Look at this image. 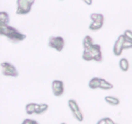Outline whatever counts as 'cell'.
Masks as SVG:
<instances>
[{
	"label": "cell",
	"mask_w": 132,
	"mask_h": 124,
	"mask_svg": "<svg viewBox=\"0 0 132 124\" xmlns=\"http://www.w3.org/2000/svg\"><path fill=\"white\" fill-rule=\"evenodd\" d=\"M1 36H5L10 42L13 43H18L27 38L24 34L19 32L17 28L9 25H0Z\"/></svg>",
	"instance_id": "obj_1"
},
{
	"label": "cell",
	"mask_w": 132,
	"mask_h": 124,
	"mask_svg": "<svg viewBox=\"0 0 132 124\" xmlns=\"http://www.w3.org/2000/svg\"><path fill=\"white\" fill-rule=\"evenodd\" d=\"M35 0H17L16 14L18 15H26L32 10Z\"/></svg>",
	"instance_id": "obj_2"
},
{
	"label": "cell",
	"mask_w": 132,
	"mask_h": 124,
	"mask_svg": "<svg viewBox=\"0 0 132 124\" xmlns=\"http://www.w3.org/2000/svg\"><path fill=\"white\" fill-rule=\"evenodd\" d=\"M1 73L3 76L9 77L17 78L19 76V72L16 67L8 61H3L1 63Z\"/></svg>",
	"instance_id": "obj_3"
},
{
	"label": "cell",
	"mask_w": 132,
	"mask_h": 124,
	"mask_svg": "<svg viewBox=\"0 0 132 124\" xmlns=\"http://www.w3.org/2000/svg\"><path fill=\"white\" fill-rule=\"evenodd\" d=\"M65 45V41L62 36H50L48 40V46L57 52H61Z\"/></svg>",
	"instance_id": "obj_4"
},
{
	"label": "cell",
	"mask_w": 132,
	"mask_h": 124,
	"mask_svg": "<svg viewBox=\"0 0 132 124\" xmlns=\"http://www.w3.org/2000/svg\"><path fill=\"white\" fill-rule=\"evenodd\" d=\"M88 50L93 58V60L96 62H101L103 61V54L101 52V47L98 44H94L88 49H86Z\"/></svg>",
	"instance_id": "obj_5"
},
{
	"label": "cell",
	"mask_w": 132,
	"mask_h": 124,
	"mask_svg": "<svg viewBox=\"0 0 132 124\" xmlns=\"http://www.w3.org/2000/svg\"><path fill=\"white\" fill-rule=\"evenodd\" d=\"M125 42H126V38L124 34L120 35L116 40L113 48V51L115 55L119 56L122 54V51L125 49Z\"/></svg>",
	"instance_id": "obj_6"
},
{
	"label": "cell",
	"mask_w": 132,
	"mask_h": 124,
	"mask_svg": "<svg viewBox=\"0 0 132 124\" xmlns=\"http://www.w3.org/2000/svg\"><path fill=\"white\" fill-rule=\"evenodd\" d=\"M52 90L55 96L59 97L63 94L64 92V85L63 81L54 80L52 82Z\"/></svg>",
	"instance_id": "obj_7"
},
{
	"label": "cell",
	"mask_w": 132,
	"mask_h": 124,
	"mask_svg": "<svg viewBox=\"0 0 132 124\" xmlns=\"http://www.w3.org/2000/svg\"><path fill=\"white\" fill-rule=\"evenodd\" d=\"M100 85H101V78L97 77H94L92 78L91 80H90L88 83V86L91 89H100Z\"/></svg>",
	"instance_id": "obj_8"
},
{
	"label": "cell",
	"mask_w": 132,
	"mask_h": 124,
	"mask_svg": "<svg viewBox=\"0 0 132 124\" xmlns=\"http://www.w3.org/2000/svg\"><path fill=\"white\" fill-rule=\"evenodd\" d=\"M37 103H29L25 106V111L27 114L31 115L35 114L37 109Z\"/></svg>",
	"instance_id": "obj_9"
},
{
	"label": "cell",
	"mask_w": 132,
	"mask_h": 124,
	"mask_svg": "<svg viewBox=\"0 0 132 124\" xmlns=\"http://www.w3.org/2000/svg\"><path fill=\"white\" fill-rule=\"evenodd\" d=\"M94 40H93L92 37L89 35L85 36L84 37L83 40H82V47H83V49H88L92 45H94Z\"/></svg>",
	"instance_id": "obj_10"
},
{
	"label": "cell",
	"mask_w": 132,
	"mask_h": 124,
	"mask_svg": "<svg viewBox=\"0 0 132 124\" xmlns=\"http://www.w3.org/2000/svg\"><path fill=\"white\" fill-rule=\"evenodd\" d=\"M106 102L108 103V104L111 105L116 106L119 105L120 103V100L114 96H106L104 98Z\"/></svg>",
	"instance_id": "obj_11"
},
{
	"label": "cell",
	"mask_w": 132,
	"mask_h": 124,
	"mask_svg": "<svg viewBox=\"0 0 132 124\" xmlns=\"http://www.w3.org/2000/svg\"><path fill=\"white\" fill-rule=\"evenodd\" d=\"M113 88V85L107 81L106 80L101 78V85L100 89L103 90H110Z\"/></svg>",
	"instance_id": "obj_12"
},
{
	"label": "cell",
	"mask_w": 132,
	"mask_h": 124,
	"mask_svg": "<svg viewBox=\"0 0 132 124\" xmlns=\"http://www.w3.org/2000/svg\"><path fill=\"white\" fill-rule=\"evenodd\" d=\"M48 105L46 104V103H37V109H36L35 114H41L46 112L48 109Z\"/></svg>",
	"instance_id": "obj_13"
},
{
	"label": "cell",
	"mask_w": 132,
	"mask_h": 124,
	"mask_svg": "<svg viewBox=\"0 0 132 124\" xmlns=\"http://www.w3.org/2000/svg\"><path fill=\"white\" fill-rule=\"evenodd\" d=\"M119 67L122 71L124 72H126L128 71L129 67H130V64H129V61L126 58H121L119 61Z\"/></svg>",
	"instance_id": "obj_14"
},
{
	"label": "cell",
	"mask_w": 132,
	"mask_h": 124,
	"mask_svg": "<svg viewBox=\"0 0 132 124\" xmlns=\"http://www.w3.org/2000/svg\"><path fill=\"white\" fill-rule=\"evenodd\" d=\"M9 16L7 12L1 11L0 12V25H9Z\"/></svg>",
	"instance_id": "obj_15"
},
{
	"label": "cell",
	"mask_w": 132,
	"mask_h": 124,
	"mask_svg": "<svg viewBox=\"0 0 132 124\" xmlns=\"http://www.w3.org/2000/svg\"><path fill=\"white\" fill-rule=\"evenodd\" d=\"M90 19L92 21H97L104 23V17L103 14H98V13H93L90 15Z\"/></svg>",
	"instance_id": "obj_16"
},
{
	"label": "cell",
	"mask_w": 132,
	"mask_h": 124,
	"mask_svg": "<svg viewBox=\"0 0 132 124\" xmlns=\"http://www.w3.org/2000/svg\"><path fill=\"white\" fill-rule=\"evenodd\" d=\"M104 23L97 21H92L89 25V29L92 31H97L100 30L103 27Z\"/></svg>",
	"instance_id": "obj_17"
},
{
	"label": "cell",
	"mask_w": 132,
	"mask_h": 124,
	"mask_svg": "<svg viewBox=\"0 0 132 124\" xmlns=\"http://www.w3.org/2000/svg\"><path fill=\"white\" fill-rule=\"evenodd\" d=\"M68 107H69L70 109L71 110V111L72 112H74V111H77V110L80 109L79 107L78 104H77V102H76L75 99H69L68 102Z\"/></svg>",
	"instance_id": "obj_18"
},
{
	"label": "cell",
	"mask_w": 132,
	"mask_h": 124,
	"mask_svg": "<svg viewBox=\"0 0 132 124\" xmlns=\"http://www.w3.org/2000/svg\"><path fill=\"white\" fill-rule=\"evenodd\" d=\"M73 116L76 118V119L77 120H78L79 121L81 122V121H83L84 119V116L83 114H82V111H81V109H79L77 111H74V112H72Z\"/></svg>",
	"instance_id": "obj_19"
},
{
	"label": "cell",
	"mask_w": 132,
	"mask_h": 124,
	"mask_svg": "<svg viewBox=\"0 0 132 124\" xmlns=\"http://www.w3.org/2000/svg\"><path fill=\"white\" fill-rule=\"evenodd\" d=\"M124 36L127 41L132 42V31L130 30H126L124 32Z\"/></svg>",
	"instance_id": "obj_20"
},
{
	"label": "cell",
	"mask_w": 132,
	"mask_h": 124,
	"mask_svg": "<svg viewBox=\"0 0 132 124\" xmlns=\"http://www.w3.org/2000/svg\"><path fill=\"white\" fill-rule=\"evenodd\" d=\"M21 124H39L36 120L30 118H27L23 120Z\"/></svg>",
	"instance_id": "obj_21"
},
{
	"label": "cell",
	"mask_w": 132,
	"mask_h": 124,
	"mask_svg": "<svg viewBox=\"0 0 132 124\" xmlns=\"http://www.w3.org/2000/svg\"><path fill=\"white\" fill-rule=\"evenodd\" d=\"M106 119V124H116L110 118L106 117L105 118Z\"/></svg>",
	"instance_id": "obj_22"
},
{
	"label": "cell",
	"mask_w": 132,
	"mask_h": 124,
	"mask_svg": "<svg viewBox=\"0 0 132 124\" xmlns=\"http://www.w3.org/2000/svg\"><path fill=\"white\" fill-rule=\"evenodd\" d=\"M97 124H106V119L105 118H102L97 123Z\"/></svg>",
	"instance_id": "obj_23"
},
{
	"label": "cell",
	"mask_w": 132,
	"mask_h": 124,
	"mask_svg": "<svg viewBox=\"0 0 132 124\" xmlns=\"http://www.w3.org/2000/svg\"><path fill=\"white\" fill-rule=\"evenodd\" d=\"M86 5H91L92 4V0H82Z\"/></svg>",
	"instance_id": "obj_24"
},
{
	"label": "cell",
	"mask_w": 132,
	"mask_h": 124,
	"mask_svg": "<svg viewBox=\"0 0 132 124\" xmlns=\"http://www.w3.org/2000/svg\"><path fill=\"white\" fill-rule=\"evenodd\" d=\"M61 124H66L65 123H61Z\"/></svg>",
	"instance_id": "obj_25"
},
{
	"label": "cell",
	"mask_w": 132,
	"mask_h": 124,
	"mask_svg": "<svg viewBox=\"0 0 132 124\" xmlns=\"http://www.w3.org/2000/svg\"><path fill=\"white\" fill-rule=\"evenodd\" d=\"M131 49H132V43H131Z\"/></svg>",
	"instance_id": "obj_26"
},
{
	"label": "cell",
	"mask_w": 132,
	"mask_h": 124,
	"mask_svg": "<svg viewBox=\"0 0 132 124\" xmlns=\"http://www.w3.org/2000/svg\"><path fill=\"white\" fill-rule=\"evenodd\" d=\"M60 1H62V0H60Z\"/></svg>",
	"instance_id": "obj_27"
}]
</instances>
